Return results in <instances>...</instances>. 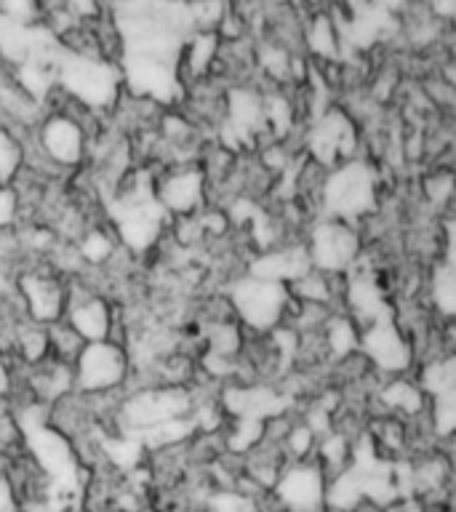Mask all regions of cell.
Masks as SVG:
<instances>
[{"instance_id":"7a4b0ae2","label":"cell","mask_w":456,"mask_h":512,"mask_svg":"<svg viewBox=\"0 0 456 512\" xmlns=\"http://www.w3.org/2000/svg\"><path fill=\"white\" fill-rule=\"evenodd\" d=\"M192 406L190 392L182 387H155V390H142L120 406V422L126 424V432L131 438L142 435L147 430H155L160 424L176 422L179 416L187 414Z\"/></svg>"},{"instance_id":"9a60e30c","label":"cell","mask_w":456,"mask_h":512,"mask_svg":"<svg viewBox=\"0 0 456 512\" xmlns=\"http://www.w3.org/2000/svg\"><path fill=\"white\" fill-rule=\"evenodd\" d=\"M22 291L30 304V315L38 323H56L59 312H62L64 294L54 278H43V275H27L22 280Z\"/></svg>"},{"instance_id":"44dd1931","label":"cell","mask_w":456,"mask_h":512,"mask_svg":"<svg viewBox=\"0 0 456 512\" xmlns=\"http://www.w3.org/2000/svg\"><path fill=\"white\" fill-rule=\"evenodd\" d=\"M310 48L320 56H334V30H331V22L326 16H318L315 22L310 24Z\"/></svg>"},{"instance_id":"603a6c76","label":"cell","mask_w":456,"mask_h":512,"mask_svg":"<svg viewBox=\"0 0 456 512\" xmlns=\"http://www.w3.org/2000/svg\"><path fill=\"white\" fill-rule=\"evenodd\" d=\"M16 195L14 190H0V227L14 219Z\"/></svg>"},{"instance_id":"6da1fadb","label":"cell","mask_w":456,"mask_h":512,"mask_svg":"<svg viewBox=\"0 0 456 512\" xmlns=\"http://www.w3.org/2000/svg\"><path fill=\"white\" fill-rule=\"evenodd\" d=\"M56 72L72 102L78 99L83 107H110L118 99V72L102 59L67 56L56 64Z\"/></svg>"},{"instance_id":"277c9868","label":"cell","mask_w":456,"mask_h":512,"mask_svg":"<svg viewBox=\"0 0 456 512\" xmlns=\"http://www.w3.org/2000/svg\"><path fill=\"white\" fill-rule=\"evenodd\" d=\"M323 203L336 222L355 219L374 208V171L363 163H347L326 176Z\"/></svg>"},{"instance_id":"e0dca14e","label":"cell","mask_w":456,"mask_h":512,"mask_svg":"<svg viewBox=\"0 0 456 512\" xmlns=\"http://www.w3.org/2000/svg\"><path fill=\"white\" fill-rule=\"evenodd\" d=\"M382 398L387 406H392L395 411H406V414H416L424 403L422 392L408 382H392L390 387L382 392Z\"/></svg>"},{"instance_id":"8992f818","label":"cell","mask_w":456,"mask_h":512,"mask_svg":"<svg viewBox=\"0 0 456 512\" xmlns=\"http://www.w3.org/2000/svg\"><path fill=\"white\" fill-rule=\"evenodd\" d=\"M275 494L288 512H326V475L320 464L299 462L275 483Z\"/></svg>"},{"instance_id":"30bf717a","label":"cell","mask_w":456,"mask_h":512,"mask_svg":"<svg viewBox=\"0 0 456 512\" xmlns=\"http://www.w3.org/2000/svg\"><path fill=\"white\" fill-rule=\"evenodd\" d=\"M424 390L435 398V430L451 435L454 430V360H435L422 376Z\"/></svg>"},{"instance_id":"d6986e66","label":"cell","mask_w":456,"mask_h":512,"mask_svg":"<svg viewBox=\"0 0 456 512\" xmlns=\"http://www.w3.org/2000/svg\"><path fill=\"white\" fill-rule=\"evenodd\" d=\"M208 512H259L256 502L246 494H235V491H219L211 496Z\"/></svg>"},{"instance_id":"7402d4cb","label":"cell","mask_w":456,"mask_h":512,"mask_svg":"<svg viewBox=\"0 0 456 512\" xmlns=\"http://www.w3.org/2000/svg\"><path fill=\"white\" fill-rule=\"evenodd\" d=\"M80 254L86 256L88 262L102 264L112 256V240L104 235V232H88L83 243H80Z\"/></svg>"},{"instance_id":"52a82bcc","label":"cell","mask_w":456,"mask_h":512,"mask_svg":"<svg viewBox=\"0 0 456 512\" xmlns=\"http://www.w3.org/2000/svg\"><path fill=\"white\" fill-rule=\"evenodd\" d=\"M355 254H358V235H355V230H350L344 222L331 219V222L318 224V227L312 230L307 256H310V264H315L318 270H347V267L355 262Z\"/></svg>"},{"instance_id":"7c38bea8","label":"cell","mask_w":456,"mask_h":512,"mask_svg":"<svg viewBox=\"0 0 456 512\" xmlns=\"http://www.w3.org/2000/svg\"><path fill=\"white\" fill-rule=\"evenodd\" d=\"M203 200V171L200 168H184L166 176L158 187V203L163 211L174 214H192Z\"/></svg>"},{"instance_id":"4fadbf2b","label":"cell","mask_w":456,"mask_h":512,"mask_svg":"<svg viewBox=\"0 0 456 512\" xmlns=\"http://www.w3.org/2000/svg\"><path fill=\"white\" fill-rule=\"evenodd\" d=\"M310 267L312 264L310 256H307V248H286V251H278V254L259 256L251 272H254V278L286 286V280L296 283L299 278H304L310 272Z\"/></svg>"},{"instance_id":"2e32d148","label":"cell","mask_w":456,"mask_h":512,"mask_svg":"<svg viewBox=\"0 0 456 512\" xmlns=\"http://www.w3.org/2000/svg\"><path fill=\"white\" fill-rule=\"evenodd\" d=\"M432 296L438 304L440 312H446L448 318L454 315V243L448 235V259L446 264L435 270V280H432Z\"/></svg>"},{"instance_id":"3957f363","label":"cell","mask_w":456,"mask_h":512,"mask_svg":"<svg viewBox=\"0 0 456 512\" xmlns=\"http://www.w3.org/2000/svg\"><path fill=\"white\" fill-rule=\"evenodd\" d=\"M230 299L238 318L248 328L270 331L286 315L288 302H291V288L283 286V283H270V280L246 278L232 288Z\"/></svg>"},{"instance_id":"ba28073f","label":"cell","mask_w":456,"mask_h":512,"mask_svg":"<svg viewBox=\"0 0 456 512\" xmlns=\"http://www.w3.org/2000/svg\"><path fill=\"white\" fill-rule=\"evenodd\" d=\"M38 147L54 166H75L86 155V131L78 120L56 112L43 120L38 134Z\"/></svg>"},{"instance_id":"5bb4252c","label":"cell","mask_w":456,"mask_h":512,"mask_svg":"<svg viewBox=\"0 0 456 512\" xmlns=\"http://www.w3.org/2000/svg\"><path fill=\"white\" fill-rule=\"evenodd\" d=\"M355 144L350 120L342 112H328L318 126L312 128V152L323 163H334L339 152H347Z\"/></svg>"},{"instance_id":"ac0fdd59","label":"cell","mask_w":456,"mask_h":512,"mask_svg":"<svg viewBox=\"0 0 456 512\" xmlns=\"http://www.w3.org/2000/svg\"><path fill=\"white\" fill-rule=\"evenodd\" d=\"M19 163H22V147L11 131L0 126V184L8 182L16 174Z\"/></svg>"},{"instance_id":"ffe728a7","label":"cell","mask_w":456,"mask_h":512,"mask_svg":"<svg viewBox=\"0 0 456 512\" xmlns=\"http://www.w3.org/2000/svg\"><path fill=\"white\" fill-rule=\"evenodd\" d=\"M355 342H358V334H355V328H352L350 320H331V326H328V347H331V352H336V355H347V352L355 347Z\"/></svg>"},{"instance_id":"8fae6325","label":"cell","mask_w":456,"mask_h":512,"mask_svg":"<svg viewBox=\"0 0 456 512\" xmlns=\"http://www.w3.org/2000/svg\"><path fill=\"white\" fill-rule=\"evenodd\" d=\"M67 326L86 344L107 342L112 331L110 310L94 294L78 296V299H70V307H67Z\"/></svg>"},{"instance_id":"9c48e42d","label":"cell","mask_w":456,"mask_h":512,"mask_svg":"<svg viewBox=\"0 0 456 512\" xmlns=\"http://www.w3.org/2000/svg\"><path fill=\"white\" fill-rule=\"evenodd\" d=\"M363 347H366L368 358L374 360L376 366L384 371H406L411 363V347L390 318L376 320L374 326L363 334Z\"/></svg>"},{"instance_id":"5b68a950","label":"cell","mask_w":456,"mask_h":512,"mask_svg":"<svg viewBox=\"0 0 456 512\" xmlns=\"http://www.w3.org/2000/svg\"><path fill=\"white\" fill-rule=\"evenodd\" d=\"M128 358L118 344L94 342L83 344L75 360V384L83 395H107L126 382Z\"/></svg>"}]
</instances>
